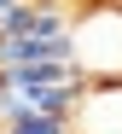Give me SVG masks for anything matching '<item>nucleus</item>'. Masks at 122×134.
Wrapping results in <instances>:
<instances>
[{
	"instance_id": "f257e3e1",
	"label": "nucleus",
	"mask_w": 122,
	"mask_h": 134,
	"mask_svg": "<svg viewBox=\"0 0 122 134\" xmlns=\"http://www.w3.org/2000/svg\"><path fill=\"white\" fill-rule=\"evenodd\" d=\"M70 58L87 82L122 76V0H70Z\"/></svg>"
},
{
	"instance_id": "423d86ee",
	"label": "nucleus",
	"mask_w": 122,
	"mask_h": 134,
	"mask_svg": "<svg viewBox=\"0 0 122 134\" xmlns=\"http://www.w3.org/2000/svg\"><path fill=\"white\" fill-rule=\"evenodd\" d=\"M0 134H6V128H0Z\"/></svg>"
},
{
	"instance_id": "20e7f679",
	"label": "nucleus",
	"mask_w": 122,
	"mask_h": 134,
	"mask_svg": "<svg viewBox=\"0 0 122 134\" xmlns=\"http://www.w3.org/2000/svg\"><path fill=\"white\" fill-rule=\"evenodd\" d=\"M18 6H23V0H0V12H18Z\"/></svg>"
},
{
	"instance_id": "39448f33",
	"label": "nucleus",
	"mask_w": 122,
	"mask_h": 134,
	"mask_svg": "<svg viewBox=\"0 0 122 134\" xmlns=\"http://www.w3.org/2000/svg\"><path fill=\"white\" fill-rule=\"evenodd\" d=\"M0 29H6V12H0Z\"/></svg>"
},
{
	"instance_id": "f03ea898",
	"label": "nucleus",
	"mask_w": 122,
	"mask_h": 134,
	"mask_svg": "<svg viewBox=\"0 0 122 134\" xmlns=\"http://www.w3.org/2000/svg\"><path fill=\"white\" fill-rule=\"evenodd\" d=\"M64 122H70V134H122V76L82 82Z\"/></svg>"
},
{
	"instance_id": "7ed1b4c3",
	"label": "nucleus",
	"mask_w": 122,
	"mask_h": 134,
	"mask_svg": "<svg viewBox=\"0 0 122 134\" xmlns=\"http://www.w3.org/2000/svg\"><path fill=\"white\" fill-rule=\"evenodd\" d=\"M6 134H70V122H64V117H41V111H35V117H23V122H12Z\"/></svg>"
}]
</instances>
